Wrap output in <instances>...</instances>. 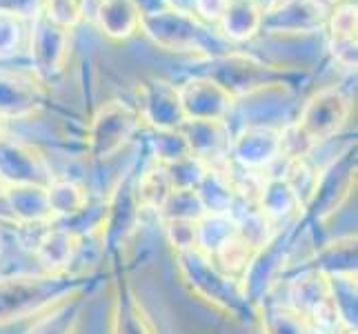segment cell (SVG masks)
I'll use <instances>...</instances> for the list:
<instances>
[{
	"label": "cell",
	"mask_w": 358,
	"mask_h": 334,
	"mask_svg": "<svg viewBox=\"0 0 358 334\" xmlns=\"http://www.w3.org/2000/svg\"><path fill=\"white\" fill-rule=\"evenodd\" d=\"M138 32L154 47L169 54H187L196 58H216L234 49L216 27L205 25L189 9L167 7L150 16H141Z\"/></svg>",
	"instance_id": "cell-1"
},
{
	"label": "cell",
	"mask_w": 358,
	"mask_h": 334,
	"mask_svg": "<svg viewBox=\"0 0 358 334\" xmlns=\"http://www.w3.org/2000/svg\"><path fill=\"white\" fill-rule=\"evenodd\" d=\"M354 103L336 85L314 92L305 101L294 125L282 130V156L305 158L307 152L325 143L348 125Z\"/></svg>",
	"instance_id": "cell-2"
},
{
	"label": "cell",
	"mask_w": 358,
	"mask_h": 334,
	"mask_svg": "<svg viewBox=\"0 0 358 334\" xmlns=\"http://www.w3.org/2000/svg\"><path fill=\"white\" fill-rule=\"evenodd\" d=\"M85 288V277L71 272H43L0 279V326L43 314L52 305L73 299Z\"/></svg>",
	"instance_id": "cell-3"
},
{
	"label": "cell",
	"mask_w": 358,
	"mask_h": 334,
	"mask_svg": "<svg viewBox=\"0 0 358 334\" xmlns=\"http://www.w3.org/2000/svg\"><path fill=\"white\" fill-rule=\"evenodd\" d=\"M203 76L216 81L234 101L261 92H285L289 88L285 69L236 47L216 58H209Z\"/></svg>",
	"instance_id": "cell-4"
},
{
	"label": "cell",
	"mask_w": 358,
	"mask_h": 334,
	"mask_svg": "<svg viewBox=\"0 0 358 334\" xmlns=\"http://www.w3.org/2000/svg\"><path fill=\"white\" fill-rule=\"evenodd\" d=\"M176 261L187 286L205 301L234 316H243L245 312L250 314L252 303L247 301L241 281L220 270L212 256L201 252L199 247H189V250L176 252Z\"/></svg>",
	"instance_id": "cell-5"
},
{
	"label": "cell",
	"mask_w": 358,
	"mask_h": 334,
	"mask_svg": "<svg viewBox=\"0 0 358 334\" xmlns=\"http://www.w3.org/2000/svg\"><path fill=\"white\" fill-rule=\"evenodd\" d=\"M141 114L125 101H107L98 107L87 125V152L94 160H109L125 147L141 127Z\"/></svg>",
	"instance_id": "cell-6"
},
{
	"label": "cell",
	"mask_w": 358,
	"mask_h": 334,
	"mask_svg": "<svg viewBox=\"0 0 358 334\" xmlns=\"http://www.w3.org/2000/svg\"><path fill=\"white\" fill-rule=\"evenodd\" d=\"M356 183V147L350 145L338 156H334L325 167L318 169V179L314 185V192L310 201L303 207V212L312 221H325L338 207L345 199L352 194Z\"/></svg>",
	"instance_id": "cell-7"
},
{
	"label": "cell",
	"mask_w": 358,
	"mask_h": 334,
	"mask_svg": "<svg viewBox=\"0 0 358 334\" xmlns=\"http://www.w3.org/2000/svg\"><path fill=\"white\" fill-rule=\"evenodd\" d=\"M327 11L323 0H269L263 7L261 34L278 39L312 36L325 27Z\"/></svg>",
	"instance_id": "cell-8"
},
{
	"label": "cell",
	"mask_w": 358,
	"mask_h": 334,
	"mask_svg": "<svg viewBox=\"0 0 358 334\" xmlns=\"http://www.w3.org/2000/svg\"><path fill=\"white\" fill-rule=\"evenodd\" d=\"M27 49L34 74L41 81H54L67 69L71 54V32L58 27L47 16H36L27 29Z\"/></svg>",
	"instance_id": "cell-9"
},
{
	"label": "cell",
	"mask_w": 358,
	"mask_h": 334,
	"mask_svg": "<svg viewBox=\"0 0 358 334\" xmlns=\"http://www.w3.org/2000/svg\"><path fill=\"white\" fill-rule=\"evenodd\" d=\"M54 181L52 167L34 143L0 134V185H36L47 188Z\"/></svg>",
	"instance_id": "cell-10"
},
{
	"label": "cell",
	"mask_w": 358,
	"mask_h": 334,
	"mask_svg": "<svg viewBox=\"0 0 358 334\" xmlns=\"http://www.w3.org/2000/svg\"><path fill=\"white\" fill-rule=\"evenodd\" d=\"M136 176L138 174L129 172L125 179H120L109 201L105 203L98 237H101L103 247H109V250H116L125 243L138 223L143 207L138 203V194H136Z\"/></svg>",
	"instance_id": "cell-11"
},
{
	"label": "cell",
	"mask_w": 358,
	"mask_h": 334,
	"mask_svg": "<svg viewBox=\"0 0 358 334\" xmlns=\"http://www.w3.org/2000/svg\"><path fill=\"white\" fill-rule=\"evenodd\" d=\"M141 103H138V114L141 120L147 123L154 132H165V130H180L185 125V111L180 105L178 96V85H174L167 78H145L138 85Z\"/></svg>",
	"instance_id": "cell-12"
},
{
	"label": "cell",
	"mask_w": 358,
	"mask_h": 334,
	"mask_svg": "<svg viewBox=\"0 0 358 334\" xmlns=\"http://www.w3.org/2000/svg\"><path fill=\"white\" fill-rule=\"evenodd\" d=\"M282 156V130L271 125H247L231 136L229 160L247 172L269 167Z\"/></svg>",
	"instance_id": "cell-13"
},
{
	"label": "cell",
	"mask_w": 358,
	"mask_h": 334,
	"mask_svg": "<svg viewBox=\"0 0 358 334\" xmlns=\"http://www.w3.org/2000/svg\"><path fill=\"white\" fill-rule=\"evenodd\" d=\"M180 105L187 120H227L236 101L212 78L192 76L178 85Z\"/></svg>",
	"instance_id": "cell-14"
},
{
	"label": "cell",
	"mask_w": 358,
	"mask_h": 334,
	"mask_svg": "<svg viewBox=\"0 0 358 334\" xmlns=\"http://www.w3.org/2000/svg\"><path fill=\"white\" fill-rule=\"evenodd\" d=\"M43 98V81L34 71L0 67V116L5 120L34 116Z\"/></svg>",
	"instance_id": "cell-15"
},
{
	"label": "cell",
	"mask_w": 358,
	"mask_h": 334,
	"mask_svg": "<svg viewBox=\"0 0 358 334\" xmlns=\"http://www.w3.org/2000/svg\"><path fill=\"white\" fill-rule=\"evenodd\" d=\"M189 154L203 160L207 167H218L229 160L231 130L227 120H185L180 127Z\"/></svg>",
	"instance_id": "cell-16"
},
{
	"label": "cell",
	"mask_w": 358,
	"mask_h": 334,
	"mask_svg": "<svg viewBox=\"0 0 358 334\" xmlns=\"http://www.w3.org/2000/svg\"><path fill=\"white\" fill-rule=\"evenodd\" d=\"M263 25V5L258 0H227L216 29L229 45L256 39Z\"/></svg>",
	"instance_id": "cell-17"
},
{
	"label": "cell",
	"mask_w": 358,
	"mask_h": 334,
	"mask_svg": "<svg viewBox=\"0 0 358 334\" xmlns=\"http://www.w3.org/2000/svg\"><path fill=\"white\" fill-rule=\"evenodd\" d=\"M256 209L269 225L287 223L296 214H301V203L282 176H269L256 196Z\"/></svg>",
	"instance_id": "cell-18"
},
{
	"label": "cell",
	"mask_w": 358,
	"mask_h": 334,
	"mask_svg": "<svg viewBox=\"0 0 358 334\" xmlns=\"http://www.w3.org/2000/svg\"><path fill=\"white\" fill-rule=\"evenodd\" d=\"M78 247V234H73L71 230L65 228H49L43 237L36 243L34 256L43 272H69V265L73 261Z\"/></svg>",
	"instance_id": "cell-19"
},
{
	"label": "cell",
	"mask_w": 358,
	"mask_h": 334,
	"mask_svg": "<svg viewBox=\"0 0 358 334\" xmlns=\"http://www.w3.org/2000/svg\"><path fill=\"white\" fill-rule=\"evenodd\" d=\"M94 18L109 41H127L138 34L141 14L131 0H98Z\"/></svg>",
	"instance_id": "cell-20"
},
{
	"label": "cell",
	"mask_w": 358,
	"mask_h": 334,
	"mask_svg": "<svg viewBox=\"0 0 358 334\" xmlns=\"http://www.w3.org/2000/svg\"><path fill=\"white\" fill-rule=\"evenodd\" d=\"M112 334H156L152 319L147 316L143 303L136 299L127 283H118L112 312Z\"/></svg>",
	"instance_id": "cell-21"
},
{
	"label": "cell",
	"mask_w": 358,
	"mask_h": 334,
	"mask_svg": "<svg viewBox=\"0 0 358 334\" xmlns=\"http://www.w3.org/2000/svg\"><path fill=\"white\" fill-rule=\"evenodd\" d=\"M5 203L9 218L16 223H49L54 221L47 207L45 188L36 185H14L5 188Z\"/></svg>",
	"instance_id": "cell-22"
},
{
	"label": "cell",
	"mask_w": 358,
	"mask_h": 334,
	"mask_svg": "<svg viewBox=\"0 0 358 334\" xmlns=\"http://www.w3.org/2000/svg\"><path fill=\"white\" fill-rule=\"evenodd\" d=\"M289 299L292 310H296L307 321H316L318 316H323V312L329 307L325 277L318 274V272H307L301 279H296L292 283Z\"/></svg>",
	"instance_id": "cell-23"
},
{
	"label": "cell",
	"mask_w": 358,
	"mask_h": 334,
	"mask_svg": "<svg viewBox=\"0 0 358 334\" xmlns=\"http://www.w3.org/2000/svg\"><path fill=\"white\" fill-rule=\"evenodd\" d=\"M196 194L205 207V214H229L236 201V185L225 169L207 167L201 183L196 185Z\"/></svg>",
	"instance_id": "cell-24"
},
{
	"label": "cell",
	"mask_w": 358,
	"mask_h": 334,
	"mask_svg": "<svg viewBox=\"0 0 358 334\" xmlns=\"http://www.w3.org/2000/svg\"><path fill=\"white\" fill-rule=\"evenodd\" d=\"M325 281L331 316L348 334H356V274H331Z\"/></svg>",
	"instance_id": "cell-25"
},
{
	"label": "cell",
	"mask_w": 358,
	"mask_h": 334,
	"mask_svg": "<svg viewBox=\"0 0 358 334\" xmlns=\"http://www.w3.org/2000/svg\"><path fill=\"white\" fill-rule=\"evenodd\" d=\"M47 194V207L56 216H78L87 209V192L76 181H60L54 179L45 188Z\"/></svg>",
	"instance_id": "cell-26"
},
{
	"label": "cell",
	"mask_w": 358,
	"mask_h": 334,
	"mask_svg": "<svg viewBox=\"0 0 358 334\" xmlns=\"http://www.w3.org/2000/svg\"><path fill=\"white\" fill-rule=\"evenodd\" d=\"M80 321V305L73 299H65L38 314L24 334H76Z\"/></svg>",
	"instance_id": "cell-27"
},
{
	"label": "cell",
	"mask_w": 358,
	"mask_h": 334,
	"mask_svg": "<svg viewBox=\"0 0 358 334\" xmlns=\"http://www.w3.org/2000/svg\"><path fill=\"white\" fill-rule=\"evenodd\" d=\"M310 272H318L323 277L356 274V239L348 237L323 247L316 254V265Z\"/></svg>",
	"instance_id": "cell-28"
},
{
	"label": "cell",
	"mask_w": 358,
	"mask_h": 334,
	"mask_svg": "<svg viewBox=\"0 0 358 334\" xmlns=\"http://www.w3.org/2000/svg\"><path fill=\"white\" fill-rule=\"evenodd\" d=\"M171 192H174V188H171L165 165L154 163L136 176V194H138V203L143 209H156L158 212Z\"/></svg>",
	"instance_id": "cell-29"
},
{
	"label": "cell",
	"mask_w": 358,
	"mask_h": 334,
	"mask_svg": "<svg viewBox=\"0 0 358 334\" xmlns=\"http://www.w3.org/2000/svg\"><path fill=\"white\" fill-rule=\"evenodd\" d=\"M263 334H310V321L289 305L263 303L261 307Z\"/></svg>",
	"instance_id": "cell-30"
},
{
	"label": "cell",
	"mask_w": 358,
	"mask_h": 334,
	"mask_svg": "<svg viewBox=\"0 0 358 334\" xmlns=\"http://www.w3.org/2000/svg\"><path fill=\"white\" fill-rule=\"evenodd\" d=\"M165 221H201L205 216V207L199 199L196 190H174L163 207L158 209Z\"/></svg>",
	"instance_id": "cell-31"
},
{
	"label": "cell",
	"mask_w": 358,
	"mask_h": 334,
	"mask_svg": "<svg viewBox=\"0 0 358 334\" xmlns=\"http://www.w3.org/2000/svg\"><path fill=\"white\" fill-rule=\"evenodd\" d=\"M282 179L287 181L292 192L296 194V199H299V203H301V212H303V207L307 205V201H310V196L314 192V185L318 179V167L314 163H310L307 156L305 158H289Z\"/></svg>",
	"instance_id": "cell-32"
},
{
	"label": "cell",
	"mask_w": 358,
	"mask_h": 334,
	"mask_svg": "<svg viewBox=\"0 0 358 334\" xmlns=\"http://www.w3.org/2000/svg\"><path fill=\"white\" fill-rule=\"evenodd\" d=\"M152 154L156 163L160 165H171L176 160H182L192 156L187 141L180 130H165V132H154L152 136Z\"/></svg>",
	"instance_id": "cell-33"
},
{
	"label": "cell",
	"mask_w": 358,
	"mask_h": 334,
	"mask_svg": "<svg viewBox=\"0 0 358 334\" xmlns=\"http://www.w3.org/2000/svg\"><path fill=\"white\" fill-rule=\"evenodd\" d=\"M87 9L90 0H43V16L69 32L83 22Z\"/></svg>",
	"instance_id": "cell-34"
},
{
	"label": "cell",
	"mask_w": 358,
	"mask_h": 334,
	"mask_svg": "<svg viewBox=\"0 0 358 334\" xmlns=\"http://www.w3.org/2000/svg\"><path fill=\"white\" fill-rule=\"evenodd\" d=\"M327 39H356L358 14L356 0H343V3L331 5L327 11Z\"/></svg>",
	"instance_id": "cell-35"
},
{
	"label": "cell",
	"mask_w": 358,
	"mask_h": 334,
	"mask_svg": "<svg viewBox=\"0 0 358 334\" xmlns=\"http://www.w3.org/2000/svg\"><path fill=\"white\" fill-rule=\"evenodd\" d=\"M27 29L29 22L0 11V58H11L27 47Z\"/></svg>",
	"instance_id": "cell-36"
},
{
	"label": "cell",
	"mask_w": 358,
	"mask_h": 334,
	"mask_svg": "<svg viewBox=\"0 0 358 334\" xmlns=\"http://www.w3.org/2000/svg\"><path fill=\"white\" fill-rule=\"evenodd\" d=\"M169 181H171V188L174 190H196V185L201 183L203 174L207 172V165L203 160L187 156L182 160H176V163L165 165Z\"/></svg>",
	"instance_id": "cell-37"
},
{
	"label": "cell",
	"mask_w": 358,
	"mask_h": 334,
	"mask_svg": "<svg viewBox=\"0 0 358 334\" xmlns=\"http://www.w3.org/2000/svg\"><path fill=\"white\" fill-rule=\"evenodd\" d=\"M165 225H167V237H169L171 245L176 247V252L196 247V223H192V221H165Z\"/></svg>",
	"instance_id": "cell-38"
},
{
	"label": "cell",
	"mask_w": 358,
	"mask_h": 334,
	"mask_svg": "<svg viewBox=\"0 0 358 334\" xmlns=\"http://www.w3.org/2000/svg\"><path fill=\"white\" fill-rule=\"evenodd\" d=\"M327 47H329V54L331 58L336 60V63L345 69L354 71L356 69V63H358V45H356V39H329L327 41Z\"/></svg>",
	"instance_id": "cell-39"
},
{
	"label": "cell",
	"mask_w": 358,
	"mask_h": 334,
	"mask_svg": "<svg viewBox=\"0 0 358 334\" xmlns=\"http://www.w3.org/2000/svg\"><path fill=\"white\" fill-rule=\"evenodd\" d=\"M0 11L31 22L36 16L43 14V0H0Z\"/></svg>",
	"instance_id": "cell-40"
},
{
	"label": "cell",
	"mask_w": 358,
	"mask_h": 334,
	"mask_svg": "<svg viewBox=\"0 0 358 334\" xmlns=\"http://www.w3.org/2000/svg\"><path fill=\"white\" fill-rule=\"evenodd\" d=\"M225 7H227V0H192L189 11L196 18H201L205 25L216 27L220 16H223Z\"/></svg>",
	"instance_id": "cell-41"
},
{
	"label": "cell",
	"mask_w": 358,
	"mask_h": 334,
	"mask_svg": "<svg viewBox=\"0 0 358 334\" xmlns=\"http://www.w3.org/2000/svg\"><path fill=\"white\" fill-rule=\"evenodd\" d=\"M138 9L141 16H150V14H156V11H163L167 7H174L169 3V0H131Z\"/></svg>",
	"instance_id": "cell-42"
},
{
	"label": "cell",
	"mask_w": 358,
	"mask_h": 334,
	"mask_svg": "<svg viewBox=\"0 0 358 334\" xmlns=\"http://www.w3.org/2000/svg\"><path fill=\"white\" fill-rule=\"evenodd\" d=\"M310 334H334V332H331L323 321H314V323H310Z\"/></svg>",
	"instance_id": "cell-43"
},
{
	"label": "cell",
	"mask_w": 358,
	"mask_h": 334,
	"mask_svg": "<svg viewBox=\"0 0 358 334\" xmlns=\"http://www.w3.org/2000/svg\"><path fill=\"white\" fill-rule=\"evenodd\" d=\"M0 218H9L7 203H5V185H0ZM11 221V218H9Z\"/></svg>",
	"instance_id": "cell-44"
},
{
	"label": "cell",
	"mask_w": 358,
	"mask_h": 334,
	"mask_svg": "<svg viewBox=\"0 0 358 334\" xmlns=\"http://www.w3.org/2000/svg\"><path fill=\"white\" fill-rule=\"evenodd\" d=\"M3 130H5V118H3V116H0V134H5Z\"/></svg>",
	"instance_id": "cell-45"
},
{
	"label": "cell",
	"mask_w": 358,
	"mask_h": 334,
	"mask_svg": "<svg viewBox=\"0 0 358 334\" xmlns=\"http://www.w3.org/2000/svg\"><path fill=\"white\" fill-rule=\"evenodd\" d=\"M258 3H261V0H258Z\"/></svg>",
	"instance_id": "cell-46"
}]
</instances>
